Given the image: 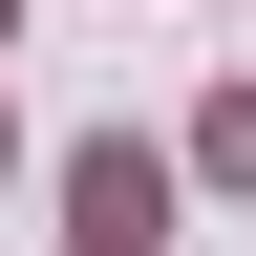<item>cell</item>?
<instances>
[{"label":"cell","instance_id":"obj_1","mask_svg":"<svg viewBox=\"0 0 256 256\" xmlns=\"http://www.w3.org/2000/svg\"><path fill=\"white\" fill-rule=\"evenodd\" d=\"M150 214H171V171H150V150H86V235H107V256H150Z\"/></svg>","mask_w":256,"mask_h":256}]
</instances>
